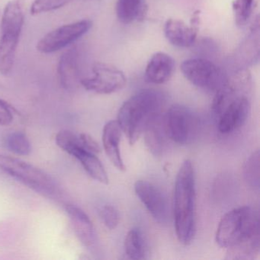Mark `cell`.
I'll return each instance as SVG.
<instances>
[{
  "label": "cell",
  "mask_w": 260,
  "mask_h": 260,
  "mask_svg": "<svg viewBox=\"0 0 260 260\" xmlns=\"http://www.w3.org/2000/svg\"><path fill=\"white\" fill-rule=\"evenodd\" d=\"M173 217L176 237L187 246L196 231V190L194 167L185 159L178 171L173 194Z\"/></svg>",
  "instance_id": "obj_1"
},
{
  "label": "cell",
  "mask_w": 260,
  "mask_h": 260,
  "mask_svg": "<svg viewBox=\"0 0 260 260\" xmlns=\"http://www.w3.org/2000/svg\"><path fill=\"white\" fill-rule=\"evenodd\" d=\"M164 104L162 92L147 89L132 95L120 108L117 121L131 145L139 139L150 121L159 116Z\"/></svg>",
  "instance_id": "obj_2"
},
{
  "label": "cell",
  "mask_w": 260,
  "mask_h": 260,
  "mask_svg": "<svg viewBox=\"0 0 260 260\" xmlns=\"http://www.w3.org/2000/svg\"><path fill=\"white\" fill-rule=\"evenodd\" d=\"M259 215L255 208L242 206L228 211L219 222L216 242L230 249L259 236Z\"/></svg>",
  "instance_id": "obj_3"
},
{
  "label": "cell",
  "mask_w": 260,
  "mask_h": 260,
  "mask_svg": "<svg viewBox=\"0 0 260 260\" xmlns=\"http://www.w3.org/2000/svg\"><path fill=\"white\" fill-rule=\"evenodd\" d=\"M25 21L23 0H12L4 10L0 37V74L8 75L14 65Z\"/></svg>",
  "instance_id": "obj_4"
},
{
  "label": "cell",
  "mask_w": 260,
  "mask_h": 260,
  "mask_svg": "<svg viewBox=\"0 0 260 260\" xmlns=\"http://www.w3.org/2000/svg\"><path fill=\"white\" fill-rule=\"evenodd\" d=\"M0 170L47 198H57L60 190L45 172L22 159L0 154Z\"/></svg>",
  "instance_id": "obj_5"
},
{
  "label": "cell",
  "mask_w": 260,
  "mask_h": 260,
  "mask_svg": "<svg viewBox=\"0 0 260 260\" xmlns=\"http://www.w3.org/2000/svg\"><path fill=\"white\" fill-rule=\"evenodd\" d=\"M181 71L190 83L206 90L216 92L228 81L222 70L207 59H188L181 65Z\"/></svg>",
  "instance_id": "obj_6"
},
{
  "label": "cell",
  "mask_w": 260,
  "mask_h": 260,
  "mask_svg": "<svg viewBox=\"0 0 260 260\" xmlns=\"http://www.w3.org/2000/svg\"><path fill=\"white\" fill-rule=\"evenodd\" d=\"M92 75L83 77L80 85L86 90L98 94H111L125 86L127 79L121 70L113 65L96 62L92 68Z\"/></svg>",
  "instance_id": "obj_7"
},
{
  "label": "cell",
  "mask_w": 260,
  "mask_h": 260,
  "mask_svg": "<svg viewBox=\"0 0 260 260\" xmlns=\"http://www.w3.org/2000/svg\"><path fill=\"white\" fill-rule=\"evenodd\" d=\"M196 126L192 112L182 105L172 106L162 121L166 136L179 145H185L191 141Z\"/></svg>",
  "instance_id": "obj_8"
},
{
  "label": "cell",
  "mask_w": 260,
  "mask_h": 260,
  "mask_svg": "<svg viewBox=\"0 0 260 260\" xmlns=\"http://www.w3.org/2000/svg\"><path fill=\"white\" fill-rule=\"evenodd\" d=\"M90 20L78 21L62 25L44 36L37 45V50L43 54L56 52L76 42L92 28Z\"/></svg>",
  "instance_id": "obj_9"
},
{
  "label": "cell",
  "mask_w": 260,
  "mask_h": 260,
  "mask_svg": "<svg viewBox=\"0 0 260 260\" xmlns=\"http://www.w3.org/2000/svg\"><path fill=\"white\" fill-rule=\"evenodd\" d=\"M135 191L143 205L159 223L168 220V204L160 188L146 180H138L135 184Z\"/></svg>",
  "instance_id": "obj_10"
},
{
  "label": "cell",
  "mask_w": 260,
  "mask_h": 260,
  "mask_svg": "<svg viewBox=\"0 0 260 260\" xmlns=\"http://www.w3.org/2000/svg\"><path fill=\"white\" fill-rule=\"evenodd\" d=\"M199 11L194 12L190 25L179 19H168L164 25V34L168 42L178 48L192 46L199 32Z\"/></svg>",
  "instance_id": "obj_11"
},
{
  "label": "cell",
  "mask_w": 260,
  "mask_h": 260,
  "mask_svg": "<svg viewBox=\"0 0 260 260\" xmlns=\"http://www.w3.org/2000/svg\"><path fill=\"white\" fill-rule=\"evenodd\" d=\"M250 112V103L246 96H237L219 115V132L223 135L232 133L240 128L246 122Z\"/></svg>",
  "instance_id": "obj_12"
},
{
  "label": "cell",
  "mask_w": 260,
  "mask_h": 260,
  "mask_svg": "<svg viewBox=\"0 0 260 260\" xmlns=\"http://www.w3.org/2000/svg\"><path fill=\"white\" fill-rule=\"evenodd\" d=\"M66 212L74 228V233L80 243L87 249H95L98 243L93 223L84 211L74 205L66 206Z\"/></svg>",
  "instance_id": "obj_13"
},
{
  "label": "cell",
  "mask_w": 260,
  "mask_h": 260,
  "mask_svg": "<svg viewBox=\"0 0 260 260\" xmlns=\"http://www.w3.org/2000/svg\"><path fill=\"white\" fill-rule=\"evenodd\" d=\"M173 57L164 52H157L152 56L145 70V79L153 84H164L173 77L175 71Z\"/></svg>",
  "instance_id": "obj_14"
},
{
  "label": "cell",
  "mask_w": 260,
  "mask_h": 260,
  "mask_svg": "<svg viewBox=\"0 0 260 260\" xmlns=\"http://www.w3.org/2000/svg\"><path fill=\"white\" fill-rule=\"evenodd\" d=\"M121 133L122 131L118 121H109L103 128V144L105 152L111 162L120 171H124L125 165L120 150Z\"/></svg>",
  "instance_id": "obj_15"
},
{
  "label": "cell",
  "mask_w": 260,
  "mask_h": 260,
  "mask_svg": "<svg viewBox=\"0 0 260 260\" xmlns=\"http://www.w3.org/2000/svg\"><path fill=\"white\" fill-rule=\"evenodd\" d=\"M59 79L61 86L65 89H74L81 78L79 75L78 54L76 48L68 50L59 60L57 68Z\"/></svg>",
  "instance_id": "obj_16"
},
{
  "label": "cell",
  "mask_w": 260,
  "mask_h": 260,
  "mask_svg": "<svg viewBox=\"0 0 260 260\" xmlns=\"http://www.w3.org/2000/svg\"><path fill=\"white\" fill-rule=\"evenodd\" d=\"M70 155L74 156L80 161L86 173L92 179L104 185L109 184V179L107 172L95 153L85 150L83 147H78L74 149Z\"/></svg>",
  "instance_id": "obj_17"
},
{
  "label": "cell",
  "mask_w": 260,
  "mask_h": 260,
  "mask_svg": "<svg viewBox=\"0 0 260 260\" xmlns=\"http://www.w3.org/2000/svg\"><path fill=\"white\" fill-rule=\"evenodd\" d=\"M117 17L121 23L130 25L144 20L147 13L146 0H117Z\"/></svg>",
  "instance_id": "obj_18"
},
{
  "label": "cell",
  "mask_w": 260,
  "mask_h": 260,
  "mask_svg": "<svg viewBox=\"0 0 260 260\" xmlns=\"http://www.w3.org/2000/svg\"><path fill=\"white\" fill-rule=\"evenodd\" d=\"M144 141L148 150L156 156L162 155L165 147L164 127L160 115L155 118L146 127L144 132Z\"/></svg>",
  "instance_id": "obj_19"
},
{
  "label": "cell",
  "mask_w": 260,
  "mask_h": 260,
  "mask_svg": "<svg viewBox=\"0 0 260 260\" xmlns=\"http://www.w3.org/2000/svg\"><path fill=\"white\" fill-rule=\"evenodd\" d=\"M124 250L131 259H144L147 258V243L144 234L139 228H132L127 233L124 240Z\"/></svg>",
  "instance_id": "obj_20"
},
{
  "label": "cell",
  "mask_w": 260,
  "mask_h": 260,
  "mask_svg": "<svg viewBox=\"0 0 260 260\" xmlns=\"http://www.w3.org/2000/svg\"><path fill=\"white\" fill-rule=\"evenodd\" d=\"M259 156L258 150L252 153V155L248 158L243 170L245 180L247 182L248 185L254 189L259 188Z\"/></svg>",
  "instance_id": "obj_21"
},
{
  "label": "cell",
  "mask_w": 260,
  "mask_h": 260,
  "mask_svg": "<svg viewBox=\"0 0 260 260\" xmlns=\"http://www.w3.org/2000/svg\"><path fill=\"white\" fill-rule=\"evenodd\" d=\"M7 148L20 156H27L31 151V144L28 137L23 132H13L6 139Z\"/></svg>",
  "instance_id": "obj_22"
},
{
  "label": "cell",
  "mask_w": 260,
  "mask_h": 260,
  "mask_svg": "<svg viewBox=\"0 0 260 260\" xmlns=\"http://www.w3.org/2000/svg\"><path fill=\"white\" fill-rule=\"evenodd\" d=\"M254 8V0H234L233 11L237 26H244L251 17Z\"/></svg>",
  "instance_id": "obj_23"
},
{
  "label": "cell",
  "mask_w": 260,
  "mask_h": 260,
  "mask_svg": "<svg viewBox=\"0 0 260 260\" xmlns=\"http://www.w3.org/2000/svg\"><path fill=\"white\" fill-rule=\"evenodd\" d=\"M72 0H35L31 7V14L39 15L58 10L68 5Z\"/></svg>",
  "instance_id": "obj_24"
},
{
  "label": "cell",
  "mask_w": 260,
  "mask_h": 260,
  "mask_svg": "<svg viewBox=\"0 0 260 260\" xmlns=\"http://www.w3.org/2000/svg\"><path fill=\"white\" fill-rule=\"evenodd\" d=\"M99 215L106 228L114 230L119 223V214L115 207L110 205H105L98 210Z\"/></svg>",
  "instance_id": "obj_25"
},
{
  "label": "cell",
  "mask_w": 260,
  "mask_h": 260,
  "mask_svg": "<svg viewBox=\"0 0 260 260\" xmlns=\"http://www.w3.org/2000/svg\"><path fill=\"white\" fill-rule=\"evenodd\" d=\"M13 109L4 100H0V126L9 125L14 118Z\"/></svg>",
  "instance_id": "obj_26"
},
{
  "label": "cell",
  "mask_w": 260,
  "mask_h": 260,
  "mask_svg": "<svg viewBox=\"0 0 260 260\" xmlns=\"http://www.w3.org/2000/svg\"><path fill=\"white\" fill-rule=\"evenodd\" d=\"M79 135H80L82 145H83L85 150H88L91 153H95V154L100 153L101 148H100V145L90 135L84 133L80 134Z\"/></svg>",
  "instance_id": "obj_27"
}]
</instances>
